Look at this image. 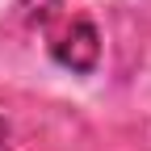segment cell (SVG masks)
<instances>
[{
	"label": "cell",
	"mask_w": 151,
	"mask_h": 151,
	"mask_svg": "<svg viewBox=\"0 0 151 151\" xmlns=\"http://www.w3.org/2000/svg\"><path fill=\"white\" fill-rule=\"evenodd\" d=\"M97 55H101V42H97V29L88 21H76L59 42H55V59L71 71H92L97 67Z\"/></svg>",
	"instance_id": "obj_1"
},
{
	"label": "cell",
	"mask_w": 151,
	"mask_h": 151,
	"mask_svg": "<svg viewBox=\"0 0 151 151\" xmlns=\"http://www.w3.org/2000/svg\"><path fill=\"white\" fill-rule=\"evenodd\" d=\"M17 4L25 9V17H29V21H46V17L59 9V0H17Z\"/></svg>",
	"instance_id": "obj_2"
},
{
	"label": "cell",
	"mask_w": 151,
	"mask_h": 151,
	"mask_svg": "<svg viewBox=\"0 0 151 151\" xmlns=\"http://www.w3.org/2000/svg\"><path fill=\"white\" fill-rule=\"evenodd\" d=\"M0 151H9V126H4V118H0Z\"/></svg>",
	"instance_id": "obj_3"
}]
</instances>
